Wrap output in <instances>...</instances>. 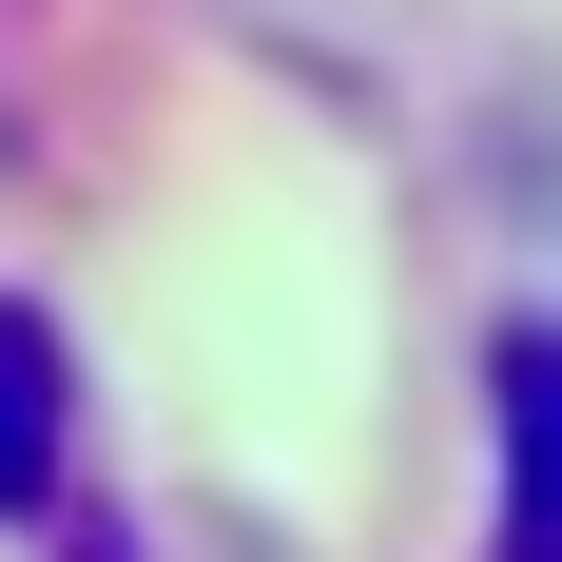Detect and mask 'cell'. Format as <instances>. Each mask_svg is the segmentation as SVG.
Masks as SVG:
<instances>
[{
  "label": "cell",
  "instance_id": "1",
  "mask_svg": "<svg viewBox=\"0 0 562 562\" xmlns=\"http://www.w3.org/2000/svg\"><path fill=\"white\" fill-rule=\"evenodd\" d=\"M485 447H505L485 562H562V330H505V349H485Z\"/></svg>",
  "mask_w": 562,
  "mask_h": 562
},
{
  "label": "cell",
  "instance_id": "2",
  "mask_svg": "<svg viewBox=\"0 0 562 562\" xmlns=\"http://www.w3.org/2000/svg\"><path fill=\"white\" fill-rule=\"evenodd\" d=\"M58 447H78V389H58V330L0 311V524L58 505Z\"/></svg>",
  "mask_w": 562,
  "mask_h": 562
}]
</instances>
